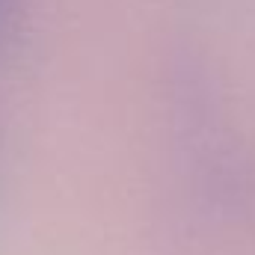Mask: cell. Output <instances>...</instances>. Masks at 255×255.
Here are the masks:
<instances>
[{"instance_id": "1", "label": "cell", "mask_w": 255, "mask_h": 255, "mask_svg": "<svg viewBox=\"0 0 255 255\" xmlns=\"http://www.w3.org/2000/svg\"><path fill=\"white\" fill-rule=\"evenodd\" d=\"M24 15V0H0V42H6Z\"/></svg>"}]
</instances>
